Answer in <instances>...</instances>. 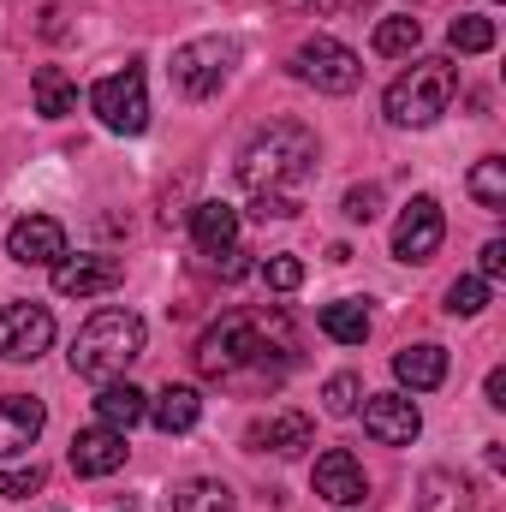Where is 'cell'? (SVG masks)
Masks as SVG:
<instances>
[{
    "label": "cell",
    "mask_w": 506,
    "mask_h": 512,
    "mask_svg": "<svg viewBox=\"0 0 506 512\" xmlns=\"http://www.w3.org/2000/svg\"><path fill=\"white\" fill-rule=\"evenodd\" d=\"M316 173V131L298 120H274L239 155V185L251 191L262 221H292L304 209V185Z\"/></svg>",
    "instance_id": "1"
},
{
    "label": "cell",
    "mask_w": 506,
    "mask_h": 512,
    "mask_svg": "<svg viewBox=\"0 0 506 512\" xmlns=\"http://www.w3.org/2000/svg\"><path fill=\"white\" fill-rule=\"evenodd\" d=\"M268 352H298L292 346V328H286V316L274 310H233V316H221L215 328H203V340H197V370L209 376V382H233V376H245L251 364H268Z\"/></svg>",
    "instance_id": "2"
},
{
    "label": "cell",
    "mask_w": 506,
    "mask_h": 512,
    "mask_svg": "<svg viewBox=\"0 0 506 512\" xmlns=\"http://www.w3.org/2000/svg\"><path fill=\"white\" fill-rule=\"evenodd\" d=\"M143 316L126 310V304H108V310H96L78 334H72V376H84V382H120L131 364L143 358Z\"/></svg>",
    "instance_id": "3"
},
{
    "label": "cell",
    "mask_w": 506,
    "mask_h": 512,
    "mask_svg": "<svg viewBox=\"0 0 506 512\" xmlns=\"http://www.w3.org/2000/svg\"><path fill=\"white\" fill-rule=\"evenodd\" d=\"M453 90H459V72H453V60H441V54H429V60H417L411 72H399L393 84H387V120L393 126H435L447 108H453Z\"/></svg>",
    "instance_id": "4"
},
{
    "label": "cell",
    "mask_w": 506,
    "mask_h": 512,
    "mask_svg": "<svg viewBox=\"0 0 506 512\" xmlns=\"http://www.w3.org/2000/svg\"><path fill=\"white\" fill-rule=\"evenodd\" d=\"M233 60H239V42L233 36H197V42L173 48V90L191 96V102H203V96H215L227 84Z\"/></svg>",
    "instance_id": "5"
},
{
    "label": "cell",
    "mask_w": 506,
    "mask_h": 512,
    "mask_svg": "<svg viewBox=\"0 0 506 512\" xmlns=\"http://www.w3.org/2000/svg\"><path fill=\"white\" fill-rule=\"evenodd\" d=\"M292 72H298L304 84H316L322 96H352V90L364 84V60H358L346 42H334V36H310V42L292 54Z\"/></svg>",
    "instance_id": "6"
},
{
    "label": "cell",
    "mask_w": 506,
    "mask_h": 512,
    "mask_svg": "<svg viewBox=\"0 0 506 512\" xmlns=\"http://www.w3.org/2000/svg\"><path fill=\"white\" fill-rule=\"evenodd\" d=\"M90 108H96V120H102L108 131L137 137V131L149 126V90H143V72H137V66H126V72L102 78V84L90 90Z\"/></svg>",
    "instance_id": "7"
},
{
    "label": "cell",
    "mask_w": 506,
    "mask_h": 512,
    "mask_svg": "<svg viewBox=\"0 0 506 512\" xmlns=\"http://www.w3.org/2000/svg\"><path fill=\"white\" fill-rule=\"evenodd\" d=\"M54 346V310L48 304H6L0 310V358L6 364H36Z\"/></svg>",
    "instance_id": "8"
},
{
    "label": "cell",
    "mask_w": 506,
    "mask_h": 512,
    "mask_svg": "<svg viewBox=\"0 0 506 512\" xmlns=\"http://www.w3.org/2000/svg\"><path fill=\"white\" fill-rule=\"evenodd\" d=\"M447 239V221H441V203L435 197H411L399 227H393V256L399 262H429Z\"/></svg>",
    "instance_id": "9"
},
{
    "label": "cell",
    "mask_w": 506,
    "mask_h": 512,
    "mask_svg": "<svg viewBox=\"0 0 506 512\" xmlns=\"http://www.w3.org/2000/svg\"><path fill=\"white\" fill-rule=\"evenodd\" d=\"M364 435L381 447H411L423 435V411L405 393H364Z\"/></svg>",
    "instance_id": "10"
},
{
    "label": "cell",
    "mask_w": 506,
    "mask_h": 512,
    "mask_svg": "<svg viewBox=\"0 0 506 512\" xmlns=\"http://www.w3.org/2000/svg\"><path fill=\"white\" fill-rule=\"evenodd\" d=\"M6 256H12L18 268H54V262L66 256V227H60L54 215H24V221H12V233H6Z\"/></svg>",
    "instance_id": "11"
},
{
    "label": "cell",
    "mask_w": 506,
    "mask_h": 512,
    "mask_svg": "<svg viewBox=\"0 0 506 512\" xmlns=\"http://www.w3.org/2000/svg\"><path fill=\"white\" fill-rule=\"evenodd\" d=\"M126 280V268H120V256H60L54 262V292L60 298H102V292H114Z\"/></svg>",
    "instance_id": "12"
},
{
    "label": "cell",
    "mask_w": 506,
    "mask_h": 512,
    "mask_svg": "<svg viewBox=\"0 0 506 512\" xmlns=\"http://www.w3.org/2000/svg\"><path fill=\"white\" fill-rule=\"evenodd\" d=\"M126 435L120 429H108V423H90V429H78L72 435V471L78 477H114L120 465H126Z\"/></svg>",
    "instance_id": "13"
},
{
    "label": "cell",
    "mask_w": 506,
    "mask_h": 512,
    "mask_svg": "<svg viewBox=\"0 0 506 512\" xmlns=\"http://www.w3.org/2000/svg\"><path fill=\"white\" fill-rule=\"evenodd\" d=\"M42 423H48V405L36 393H6L0 399V459L30 453L36 435H42Z\"/></svg>",
    "instance_id": "14"
},
{
    "label": "cell",
    "mask_w": 506,
    "mask_h": 512,
    "mask_svg": "<svg viewBox=\"0 0 506 512\" xmlns=\"http://www.w3.org/2000/svg\"><path fill=\"white\" fill-rule=\"evenodd\" d=\"M316 495H322V501H334V507H358V501L370 495L364 465H358L346 447H328V453L316 459Z\"/></svg>",
    "instance_id": "15"
},
{
    "label": "cell",
    "mask_w": 506,
    "mask_h": 512,
    "mask_svg": "<svg viewBox=\"0 0 506 512\" xmlns=\"http://www.w3.org/2000/svg\"><path fill=\"white\" fill-rule=\"evenodd\" d=\"M256 447H268V453H280V459H298L310 441H316V423L304 417V411H274V417H262L251 429Z\"/></svg>",
    "instance_id": "16"
},
{
    "label": "cell",
    "mask_w": 506,
    "mask_h": 512,
    "mask_svg": "<svg viewBox=\"0 0 506 512\" xmlns=\"http://www.w3.org/2000/svg\"><path fill=\"white\" fill-rule=\"evenodd\" d=\"M161 435H191L197 429V417H203V399H197V387H161L155 399H149V411H143Z\"/></svg>",
    "instance_id": "17"
},
{
    "label": "cell",
    "mask_w": 506,
    "mask_h": 512,
    "mask_svg": "<svg viewBox=\"0 0 506 512\" xmlns=\"http://www.w3.org/2000/svg\"><path fill=\"white\" fill-rule=\"evenodd\" d=\"M191 233H197V251L221 256L239 245V209L233 203H197L191 209Z\"/></svg>",
    "instance_id": "18"
},
{
    "label": "cell",
    "mask_w": 506,
    "mask_h": 512,
    "mask_svg": "<svg viewBox=\"0 0 506 512\" xmlns=\"http://www.w3.org/2000/svg\"><path fill=\"white\" fill-rule=\"evenodd\" d=\"M393 376L411 393H429V387L447 382V352L441 346H405V352H393Z\"/></svg>",
    "instance_id": "19"
},
{
    "label": "cell",
    "mask_w": 506,
    "mask_h": 512,
    "mask_svg": "<svg viewBox=\"0 0 506 512\" xmlns=\"http://www.w3.org/2000/svg\"><path fill=\"white\" fill-rule=\"evenodd\" d=\"M411 512H477V495H471L465 477H453V471H429Z\"/></svg>",
    "instance_id": "20"
},
{
    "label": "cell",
    "mask_w": 506,
    "mask_h": 512,
    "mask_svg": "<svg viewBox=\"0 0 506 512\" xmlns=\"http://www.w3.org/2000/svg\"><path fill=\"white\" fill-rule=\"evenodd\" d=\"M30 96H36V114H42V120H66V114L78 108V84H72L60 66H36Z\"/></svg>",
    "instance_id": "21"
},
{
    "label": "cell",
    "mask_w": 506,
    "mask_h": 512,
    "mask_svg": "<svg viewBox=\"0 0 506 512\" xmlns=\"http://www.w3.org/2000/svg\"><path fill=\"white\" fill-rule=\"evenodd\" d=\"M143 411H149V399L131 382H102V393H96V423H108L120 435H126L131 423H143Z\"/></svg>",
    "instance_id": "22"
},
{
    "label": "cell",
    "mask_w": 506,
    "mask_h": 512,
    "mask_svg": "<svg viewBox=\"0 0 506 512\" xmlns=\"http://www.w3.org/2000/svg\"><path fill=\"white\" fill-rule=\"evenodd\" d=\"M167 507L173 512H239V501H233L227 483H215V477H191V483H179V489L167 495Z\"/></svg>",
    "instance_id": "23"
},
{
    "label": "cell",
    "mask_w": 506,
    "mask_h": 512,
    "mask_svg": "<svg viewBox=\"0 0 506 512\" xmlns=\"http://www.w3.org/2000/svg\"><path fill=\"white\" fill-rule=\"evenodd\" d=\"M322 334L340 340V346H364V340H370V310H364V298L322 304Z\"/></svg>",
    "instance_id": "24"
},
{
    "label": "cell",
    "mask_w": 506,
    "mask_h": 512,
    "mask_svg": "<svg viewBox=\"0 0 506 512\" xmlns=\"http://www.w3.org/2000/svg\"><path fill=\"white\" fill-rule=\"evenodd\" d=\"M471 197H477V209H489V215H501L506 209V161L501 155H483L477 167H471Z\"/></svg>",
    "instance_id": "25"
},
{
    "label": "cell",
    "mask_w": 506,
    "mask_h": 512,
    "mask_svg": "<svg viewBox=\"0 0 506 512\" xmlns=\"http://www.w3.org/2000/svg\"><path fill=\"white\" fill-rule=\"evenodd\" d=\"M417 42H423V24H417L411 12H393V18H381L376 24V54H387V60L417 54Z\"/></svg>",
    "instance_id": "26"
},
{
    "label": "cell",
    "mask_w": 506,
    "mask_h": 512,
    "mask_svg": "<svg viewBox=\"0 0 506 512\" xmlns=\"http://www.w3.org/2000/svg\"><path fill=\"white\" fill-rule=\"evenodd\" d=\"M447 42H453V54H489V48H495V18L459 12V18L447 24Z\"/></svg>",
    "instance_id": "27"
},
{
    "label": "cell",
    "mask_w": 506,
    "mask_h": 512,
    "mask_svg": "<svg viewBox=\"0 0 506 512\" xmlns=\"http://www.w3.org/2000/svg\"><path fill=\"white\" fill-rule=\"evenodd\" d=\"M483 304H489V280L465 274V280H453V286H447V310H453V316H477Z\"/></svg>",
    "instance_id": "28"
},
{
    "label": "cell",
    "mask_w": 506,
    "mask_h": 512,
    "mask_svg": "<svg viewBox=\"0 0 506 512\" xmlns=\"http://www.w3.org/2000/svg\"><path fill=\"white\" fill-rule=\"evenodd\" d=\"M358 393H364V382H358V376H328V387H322L328 417H352V411H358Z\"/></svg>",
    "instance_id": "29"
},
{
    "label": "cell",
    "mask_w": 506,
    "mask_h": 512,
    "mask_svg": "<svg viewBox=\"0 0 506 512\" xmlns=\"http://www.w3.org/2000/svg\"><path fill=\"white\" fill-rule=\"evenodd\" d=\"M262 280H268V292H298V286H304V262H298V256H268V262H262Z\"/></svg>",
    "instance_id": "30"
},
{
    "label": "cell",
    "mask_w": 506,
    "mask_h": 512,
    "mask_svg": "<svg viewBox=\"0 0 506 512\" xmlns=\"http://www.w3.org/2000/svg\"><path fill=\"white\" fill-rule=\"evenodd\" d=\"M42 489V465H24V471H0V495L6 501H24V495H36Z\"/></svg>",
    "instance_id": "31"
},
{
    "label": "cell",
    "mask_w": 506,
    "mask_h": 512,
    "mask_svg": "<svg viewBox=\"0 0 506 512\" xmlns=\"http://www.w3.org/2000/svg\"><path fill=\"white\" fill-rule=\"evenodd\" d=\"M346 215H352V221H376L381 215V185H352V191H346Z\"/></svg>",
    "instance_id": "32"
},
{
    "label": "cell",
    "mask_w": 506,
    "mask_h": 512,
    "mask_svg": "<svg viewBox=\"0 0 506 512\" xmlns=\"http://www.w3.org/2000/svg\"><path fill=\"white\" fill-rule=\"evenodd\" d=\"M506 274V239H489L483 256H477V280H501Z\"/></svg>",
    "instance_id": "33"
},
{
    "label": "cell",
    "mask_w": 506,
    "mask_h": 512,
    "mask_svg": "<svg viewBox=\"0 0 506 512\" xmlns=\"http://www.w3.org/2000/svg\"><path fill=\"white\" fill-rule=\"evenodd\" d=\"M489 405H506V370H489Z\"/></svg>",
    "instance_id": "34"
},
{
    "label": "cell",
    "mask_w": 506,
    "mask_h": 512,
    "mask_svg": "<svg viewBox=\"0 0 506 512\" xmlns=\"http://www.w3.org/2000/svg\"><path fill=\"white\" fill-rule=\"evenodd\" d=\"M310 6H322V12H328V6H346V0H310Z\"/></svg>",
    "instance_id": "35"
}]
</instances>
